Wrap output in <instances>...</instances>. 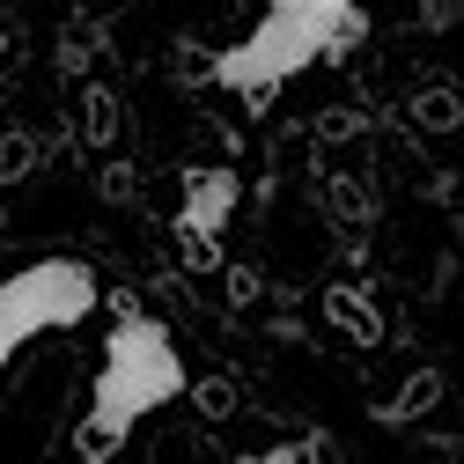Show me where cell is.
<instances>
[{
  "label": "cell",
  "instance_id": "1",
  "mask_svg": "<svg viewBox=\"0 0 464 464\" xmlns=\"http://www.w3.org/2000/svg\"><path fill=\"white\" fill-rule=\"evenodd\" d=\"M178 398H192V369L178 354V339H169V324L126 310L111 324L103 362L89 376V413L74 428V457L82 464H111L148 413H162V405H178Z\"/></svg>",
  "mask_w": 464,
  "mask_h": 464
},
{
  "label": "cell",
  "instance_id": "2",
  "mask_svg": "<svg viewBox=\"0 0 464 464\" xmlns=\"http://www.w3.org/2000/svg\"><path fill=\"white\" fill-rule=\"evenodd\" d=\"M354 37H362V0H273L266 23L214 60V74L258 111L280 96V82H295L310 60H339Z\"/></svg>",
  "mask_w": 464,
  "mask_h": 464
},
{
  "label": "cell",
  "instance_id": "3",
  "mask_svg": "<svg viewBox=\"0 0 464 464\" xmlns=\"http://www.w3.org/2000/svg\"><path fill=\"white\" fill-rule=\"evenodd\" d=\"M96 295L103 287H96V273L82 258H37V266L0 280V383H8V362L23 354L30 339L82 324L96 310Z\"/></svg>",
  "mask_w": 464,
  "mask_h": 464
},
{
  "label": "cell",
  "instance_id": "4",
  "mask_svg": "<svg viewBox=\"0 0 464 464\" xmlns=\"http://www.w3.org/2000/svg\"><path fill=\"white\" fill-rule=\"evenodd\" d=\"M237 199H244V178L228 162H192L185 169V199L169 214V244H178V266L185 273H221V237L237 221Z\"/></svg>",
  "mask_w": 464,
  "mask_h": 464
},
{
  "label": "cell",
  "instance_id": "5",
  "mask_svg": "<svg viewBox=\"0 0 464 464\" xmlns=\"http://www.w3.org/2000/svg\"><path fill=\"white\" fill-rule=\"evenodd\" d=\"M324 324L339 339H354V346H383V317H376V303L362 287H324Z\"/></svg>",
  "mask_w": 464,
  "mask_h": 464
},
{
  "label": "cell",
  "instance_id": "6",
  "mask_svg": "<svg viewBox=\"0 0 464 464\" xmlns=\"http://www.w3.org/2000/svg\"><path fill=\"white\" fill-rule=\"evenodd\" d=\"M74 126L89 148H119V96H111V82H82L74 96Z\"/></svg>",
  "mask_w": 464,
  "mask_h": 464
},
{
  "label": "cell",
  "instance_id": "7",
  "mask_svg": "<svg viewBox=\"0 0 464 464\" xmlns=\"http://www.w3.org/2000/svg\"><path fill=\"white\" fill-rule=\"evenodd\" d=\"M435 398H442V376H435V369H413V383H405L398 398H383V405H376V420H383V428H413Z\"/></svg>",
  "mask_w": 464,
  "mask_h": 464
},
{
  "label": "cell",
  "instance_id": "8",
  "mask_svg": "<svg viewBox=\"0 0 464 464\" xmlns=\"http://www.w3.org/2000/svg\"><path fill=\"white\" fill-rule=\"evenodd\" d=\"M413 126H420V133L464 126V96H457V89H420V96H413Z\"/></svg>",
  "mask_w": 464,
  "mask_h": 464
},
{
  "label": "cell",
  "instance_id": "9",
  "mask_svg": "<svg viewBox=\"0 0 464 464\" xmlns=\"http://www.w3.org/2000/svg\"><path fill=\"white\" fill-rule=\"evenodd\" d=\"M37 162H44L37 133H23V126H8V133H0V185H15L23 169H37Z\"/></svg>",
  "mask_w": 464,
  "mask_h": 464
},
{
  "label": "cell",
  "instance_id": "10",
  "mask_svg": "<svg viewBox=\"0 0 464 464\" xmlns=\"http://www.w3.org/2000/svg\"><path fill=\"white\" fill-rule=\"evenodd\" d=\"M192 405H199L207 420H228V413H237V383H228V376H207V383H192Z\"/></svg>",
  "mask_w": 464,
  "mask_h": 464
},
{
  "label": "cell",
  "instance_id": "11",
  "mask_svg": "<svg viewBox=\"0 0 464 464\" xmlns=\"http://www.w3.org/2000/svg\"><path fill=\"white\" fill-rule=\"evenodd\" d=\"M428 15H435V23L450 30V23H457V0H428Z\"/></svg>",
  "mask_w": 464,
  "mask_h": 464
},
{
  "label": "cell",
  "instance_id": "12",
  "mask_svg": "<svg viewBox=\"0 0 464 464\" xmlns=\"http://www.w3.org/2000/svg\"><path fill=\"white\" fill-rule=\"evenodd\" d=\"M457 464H464V450H457Z\"/></svg>",
  "mask_w": 464,
  "mask_h": 464
}]
</instances>
